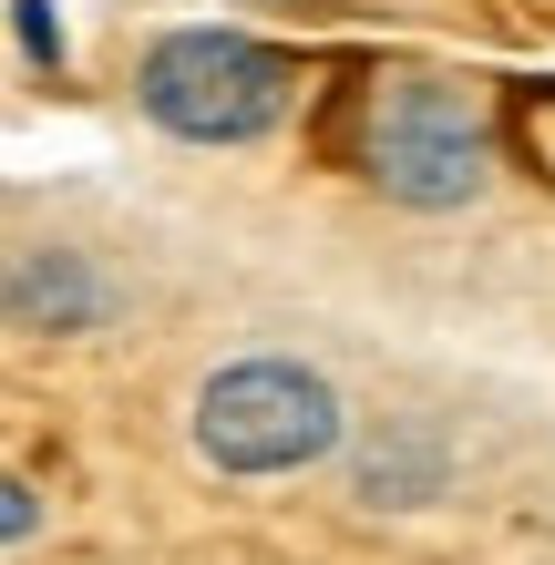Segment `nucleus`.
Instances as JSON below:
<instances>
[{
  "label": "nucleus",
  "instance_id": "1",
  "mask_svg": "<svg viewBox=\"0 0 555 565\" xmlns=\"http://www.w3.org/2000/svg\"><path fill=\"white\" fill-rule=\"evenodd\" d=\"M145 114L166 124L185 145H257L268 124L288 114V93H299V62L278 42H257V31H226V21H185L166 42L145 52Z\"/></svg>",
  "mask_w": 555,
  "mask_h": 565
},
{
  "label": "nucleus",
  "instance_id": "6",
  "mask_svg": "<svg viewBox=\"0 0 555 565\" xmlns=\"http://www.w3.org/2000/svg\"><path fill=\"white\" fill-rule=\"evenodd\" d=\"M0 524H11V545L31 535V524H42V504H31V483H11V504H0Z\"/></svg>",
  "mask_w": 555,
  "mask_h": 565
},
{
  "label": "nucleus",
  "instance_id": "2",
  "mask_svg": "<svg viewBox=\"0 0 555 565\" xmlns=\"http://www.w3.org/2000/svg\"><path fill=\"white\" fill-rule=\"evenodd\" d=\"M340 443V391L299 360H226L195 391V452L216 473H299Z\"/></svg>",
  "mask_w": 555,
  "mask_h": 565
},
{
  "label": "nucleus",
  "instance_id": "3",
  "mask_svg": "<svg viewBox=\"0 0 555 565\" xmlns=\"http://www.w3.org/2000/svg\"><path fill=\"white\" fill-rule=\"evenodd\" d=\"M371 185L391 206H421V216L473 206L483 195V124H473V104L452 83H433V73H402L371 104Z\"/></svg>",
  "mask_w": 555,
  "mask_h": 565
},
{
  "label": "nucleus",
  "instance_id": "5",
  "mask_svg": "<svg viewBox=\"0 0 555 565\" xmlns=\"http://www.w3.org/2000/svg\"><path fill=\"white\" fill-rule=\"evenodd\" d=\"M11 21H21V52L52 73V62H62V21H52V0H11Z\"/></svg>",
  "mask_w": 555,
  "mask_h": 565
},
{
  "label": "nucleus",
  "instance_id": "4",
  "mask_svg": "<svg viewBox=\"0 0 555 565\" xmlns=\"http://www.w3.org/2000/svg\"><path fill=\"white\" fill-rule=\"evenodd\" d=\"M93 309H104V288H93L73 257H21L11 268V319L21 329H83Z\"/></svg>",
  "mask_w": 555,
  "mask_h": 565
}]
</instances>
